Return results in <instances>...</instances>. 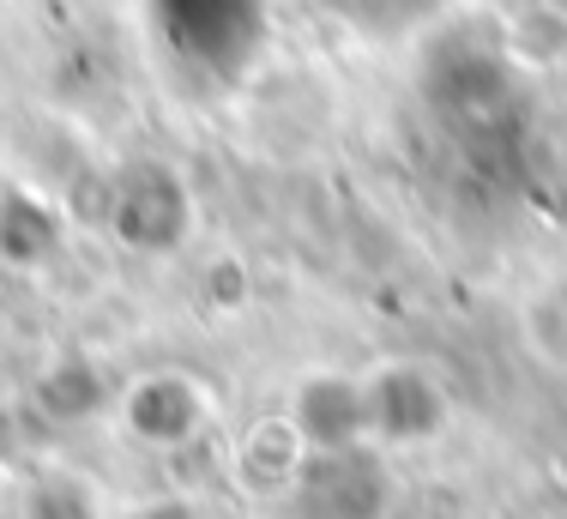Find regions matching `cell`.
<instances>
[{
  "instance_id": "2",
  "label": "cell",
  "mask_w": 567,
  "mask_h": 519,
  "mask_svg": "<svg viewBox=\"0 0 567 519\" xmlns=\"http://www.w3.org/2000/svg\"><path fill=\"white\" fill-rule=\"evenodd\" d=\"M513 333H519V350L544 368V375L567 380V266L537 272L519 291V303H513Z\"/></svg>"
},
{
  "instance_id": "1",
  "label": "cell",
  "mask_w": 567,
  "mask_h": 519,
  "mask_svg": "<svg viewBox=\"0 0 567 519\" xmlns=\"http://www.w3.org/2000/svg\"><path fill=\"white\" fill-rule=\"evenodd\" d=\"M369 399V441H393V447H416L429 435H441L447 423V393L429 368L416 363H386L362 380Z\"/></svg>"
},
{
  "instance_id": "3",
  "label": "cell",
  "mask_w": 567,
  "mask_h": 519,
  "mask_svg": "<svg viewBox=\"0 0 567 519\" xmlns=\"http://www.w3.org/2000/svg\"><path fill=\"white\" fill-rule=\"evenodd\" d=\"M199 411H206V405H199V387H194V380H182V375H152L145 387H133V399H127L133 435H145V441H157V447L194 435Z\"/></svg>"
}]
</instances>
